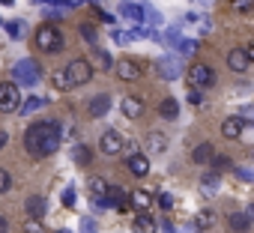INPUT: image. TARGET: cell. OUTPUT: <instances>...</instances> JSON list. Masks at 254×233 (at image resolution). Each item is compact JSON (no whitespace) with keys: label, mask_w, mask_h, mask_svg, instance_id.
Wrapping results in <instances>:
<instances>
[{"label":"cell","mask_w":254,"mask_h":233,"mask_svg":"<svg viewBox=\"0 0 254 233\" xmlns=\"http://www.w3.org/2000/svg\"><path fill=\"white\" fill-rule=\"evenodd\" d=\"M63 132L57 120H42V123H30L24 132V147L33 159H48L60 150Z\"/></svg>","instance_id":"6da1fadb"},{"label":"cell","mask_w":254,"mask_h":233,"mask_svg":"<svg viewBox=\"0 0 254 233\" xmlns=\"http://www.w3.org/2000/svg\"><path fill=\"white\" fill-rule=\"evenodd\" d=\"M63 30L60 27H54V24H42L39 30H36V48L39 51H45V54H57V51H63Z\"/></svg>","instance_id":"7a4b0ae2"},{"label":"cell","mask_w":254,"mask_h":233,"mask_svg":"<svg viewBox=\"0 0 254 233\" xmlns=\"http://www.w3.org/2000/svg\"><path fill=\"white\" fill-rule=\"evenodd\" d=\"M12 78H15V81H12L15 87H18V84H21V87H33V84L42 78V69H39L36 60H18V63L12 66Z\"/></svg>","instance_id":"3957f363"},{"label":"cell","mask_w":254,"mask_h":233,"mask_svg":"<svg viewBox=\"0 0 254 233\" xmlns=\"http://www.w3.org/2000/svg\"><path fill=\"white\" fill-rule=\"evenodd\" d=\"M215 81H218V75H215L212 66H206V63H191L189 66V84H191V90H209V87H215Z\"/></svg>","instance_id":"277c9868"},{"label":"cell","mask_w":254,"mask_h":233,"mask_svg":"<svg viewBox=\"0 0 254 233\" xmlns=\"http://www.w3.org/2000/svg\"><path fill=\"white\" fill-rule=\"evenodd\" d=\"M63 72H66V78H69V84H72V90H75V87H81V84H87V81L93 78V63L84 60V57H78V60H72Z\"/></svg>","instance_id":"5b68a950"},{"label":"cell","mask_w":254,"mask_h":233,"mask_svg":"<svg viewBox=\"0 0 254 233\" xmlns=\"http://www.w3.org/2000/svg\"><path fill=\"white\" fill-rule=\"evenodd\" d=\"M21 108V93L12 81H3L0 84V114H18Z\"/></svg>","instance_id":"8992f818"},{"label":"cell","mask_w":254,"mask_h":233,"mask_svg":"<svg viewBox=\"0 0 254 233\" xmlns=\"http://www.w3.org/2000/svg\"><path fill=\"white\" fill-rule=\"evenodd\" d=\"M156 72H159V78H165V81H177V78L183 75V63L177 60V54H165V57L156 63Z\"/></svg>","instance_id":"52a82bcc"},{"label":"cell","mask_w":254,"mask_h":233,"mask_svg":"<svg viewBox=\"0 0 254 233\" xmlns=\"http://www.w3.org/2000/svg\"><path fill=\"white\" fill-rule=\"evenodd\" d=\"M123 144H126L123 135L114 132V129H111V132H102V138H99V150H102L105 156H111V159H117V156L123 153Z\"/></svg>","instance_id":"ba28073f"},{"label":"cell","mask_w":254,"mask_h":233,"mask_svg":"<svg viewBox=\"0 0 254 233\" xmlns=\"http://www.w3.org/2000/svg\"><path fill=\"white\" fill-rule=\"evenodd\" d=\"M114 72H117L120 81H138V78H141V66H138L135 60H129V57L117 60V63H114Z\"/></svg>","instance_id":"9c48e42d"},{"label":"cell","mask_w":254,"mask_h":233,"mask_svg":"<svg viewBox=\"0 0 254 233\" xmlns=\"http://www.w3.org/2000/svg\"><path fill=\"white\" fill-rule=\"evenodd\" d=\"M245 120L242 116H227V120L221 123V135L227 138V141H236V138H242V132H245Z\"/></svg>","instance_id":"30bf717a"},{"label":"cell","mask_w":254,"mask_h":233,"mask_svg":"<svg viewBox=\"0 0 254 233\" xmlns=\"http://www.w3.org/2000/svg\"><path fill=\"white\" fill-rule=\"evenodd\" d=\"M227 66H230L233 72H239V75H242V72H248V69H251V57L245 54V48H233V51L227 54Z\"/></svg>","instance_id":"8fae6325"},{"label":"cell","mask_w":254,"mask_h":233,"mask_svg":"<svg viewBox=\"0 0 254 233\" xmlns=\"http://www.w3.org/2000/svg\"><path fill=\"white\" fill-rule=\"evenodd\" d=\"M132 230H135V233H156V230H159V221H156L150 212H138L135 221H132Z\"/></svg>","instance_id":"7c38bea8"},{"label":"cell","mask_w":254,"mask_h":233,"mask_svg":"<svg viewBox=\"0 0 254 233\" xmlns=\"http://www.w3.org/2000/svg\"><path fill=\"white\" fill-rule=\"evenodd\" d=\"M126 203H129V206H135L138 212H147V209L153 206V197H150V191L138 188V191H132V194H126Z\"/></svg>","instance_id":"4fadbf2b"},{"label":"cell","mask_w":254,"mask_h":233,"mask_svg":"<svg viewBox=\"0 0 254 233\" xmlns=\"http://www.w3.org/2000/svg\"><path fill=\"white\" fill-rule=\"evenodd\" d=\"M120 15L132 24H141L144 21V3H120Z\"/></svg>","instance_id":"5bb4252c"},{"label":"cell","mask_w":254,"mask_h":233,"mask_svg":"<svg viewBox=\"0 0 254 233\" xmlns=\"http://www.w3.org/2000/svg\"><path fill=\"white\" fill-rule=\"evenodd\" d=\"M126 165H129V171H132L135 176H147V174H150V159H147L144 153L129 156V162H126Z\"/></svg>","instance_id":"9a60e30c"},{"label":"cell","mask_w":254,"mask_h":233,"mask_svg":"<svg viewBox=\"0 0 254 233\" xmlns=\"http://www.w3.org/2000/svg\"><path fill=\"white\" fill-rule=\"evenodd\" d=\"M108 111H111V96H108V93H99V96L90 102V108H87L90 116H105Z\"/></svg>","instance_id":"2e32d148"},{"label":"cell","mask_w":254,"mask_h":233,"mask_svg":"<svg viewBox=\"0 0 254 233\" xmlns=\"http://www.w3.org/2000/svg\"><path fill=\"white\" fill-rule=\"evenodd\" d=\"M24 209H27V215H30L33 221H42V215H45V197L30 194V197H27V203H24Z\"/></svg>","instance_id":"e0dca14e"},{"label":"cell","mask_w":254,"mask_h":233,"mask_svg":"<svg viewBox=\"0 0 254 233\" xmlns=\"http://www.w3.org/2000/svg\"><path fill=\"white\" fill-rule=\"evenodd\" d=\"M120 108H123V114L129 116V120H138V116L144 114V102H141V99H135V96H126Z\"/></svg>","instance_id":"ac0fdd59"},{"label":"cell","mask_w":254,"mask_h":233,"mask_svg":"<svg viewBox=\"0 0 254 233\" xmlns=\"http://www.w3.org/2000/svg\"><path fill=\"white\" fill-rule=\"evenodd\" d=\"M227 224H230V230H236V233H248V227H251V215H248V212H230Z\"/></svg>","instance_id":"d6986e66"},{"label":"cell","mask_w":254,"mask_h":233,"mask_svg":"<svg viewBox=\"0 0 254 233\" xmlns=\"http://www.w3.org/2000/svg\"><path fill=\"white\" fill-rule=\"evenodd\" d=\"M212 153H215L212 144H197L194 153H191V162H194V165H206V162L212 159Z\"/></svg>","instance_id":"ffe728a7"},{"label":"cell","mask_w":254,"mask_h":233,"mask_svg":"<svg viewBox=\"0 0 254 233\" xmlns=\"http://www.w3.org/2000/svg\"><path fill=\"white\" fill-rule=\"evenodd\" d=\"M159 114L165 116V120H177V114H180V102H177V99H162V102H159Z\"/></svg>","instance_id":"44dd1931"},{"label":"cell","mask_w":254,"mask_h":233,"mask_svg":"<svg viewBox=\"0 0 254 233\" xmlns=\"http://www.w3.org/2000/svg\"><path fill=\"white\" fill-rule=\"evenodd\" d=\"M147 147H150L153 153H165V150H168V138H165L162 132H150V135H147Z\"/></svg>","instance_id":"7402d4cb"},{"label":"cell","mask_w":254,"mask_h":233,"mask_svg":"<svg viewBox=\"0 0 254 233\" xmlns=\"http://www.w3.org/2000/svg\"><path fill=\"white\" fill-rule=\"evenodd\" d=\"M87 188H90V194H93L96 200H102V197H105V191H108V182H105L102 176H90Z\"/></svg>","instance_id":"603a6c76"},{"label":"cell","mask_w":254,"mask_h":233,"mask_svg":"<svg viewBox=\"0 0 254 233\" xmlns=\"http://www.w3.org/2000/svg\"><path fill=\"white\" fill-rule=\"evenodd\" d=\"M215 188H218V174H203L200 176V191L203 194H215Z\"/></svg>","instance_id":"cb8c5ba5"},{"label":"cell","mask_w":254,"mask_h":233,"mask_svg":"<svg viewBox=\"0 0 254 233\" xmlns=\"http://www.w3.org/2000/svg\"><path fill=\"white\" fill-rule=\"evenodd\" d=\"M93 63H96L99 69H105V72H111V66H114V60H111L108 51H93Z\"/></svg>","instance_id":"d4e9b609"},{"label":"cell","mask_w":254,"mask_h":233,"mask_svg":"<svg viewBox=\"0 0 254 233\" xmlns=\"http://www.w3.org/2000/svg\"><path fill=\"white\" fill-rule=\"evenodd\" d=\"M21 102H24V105L18 108V114H33L36 108H42V105H45V99H39V96H30V99H21Z\"/></svg>","instance_id":"484cf974"},{"label":"cell","mask_w":254,"mask_h":233,"mask_svg":"<svg viewBox=\"0 0 254 233\" xmlns=\"http://www.w3.org/2000/svg\"><path fill=\"white\" fill-rule=\"evenodd\" d=\"M24 30H27V24H24V21H9V24H6L9 39H24Z\"/></svg>","instance_id":"4316f807"},{"label":"cell","mask_w":254,"mask_h":233,"mask_svg":"<svg viewBox=\"0 0 254 233\" xmlns=\"http://www.w3.org/2000/svg\"><path fill=\"white\" fill-rule=\"evenodd\" d=\"M72 156H75V162H78V165H90V159H93V153H90V147H84V144H78Z\"/></svg>","instance_id":"83f0119b"},{"label":"cell","mask_w":254,"mask_h":233,"mask_svg":"<svg viewBox=\"0 0 254 233\" xmlns=\"http://www.w3.org/2000/svg\"><path fill=\"white\" fill-rule=\"evenodd\" d=\"M54 87L57 90H63V93H69L72 90V84H69V78H66V72L60 69V72H54Z\"/></svg>","instance_id":"f1b7e54d"},{"label":"cell","mask_w":254,"mask_h":233,"mask_svg":"<svg viewBox=\"0 0 254 233\" xmlns=\"http://www.w3.org/2000/svg\"><path fill=\"white\" fill-rule=\"evenodd\" d=\"M78 30H81V39H84V42L96 45V27H93V24H81Z\"/></svg>","instance_id":"f546056e"},{"label":"cell","mask_w":254,"mask_h":233,"mask_svg":"<svg viewBox=\"0 0 254 233\" xmlns=\"http://www.w3.org/2000/svg\"><path fill=\"white\" fill-rule=\"evenodd\" d=\"M9 188H12V174H9L6 168H0V194L9 191Z\"/></svg>","instance_id":"4dcf8cb0"},{"label":"cell","mask_w":254,"mask_h":233,"mask_svg":"<svg viewBox=\"0 0 254 233\" xmlns=\"http://www.w3.org/2000/svg\"><path fill=\"white\" fill-rule=\"evenodd\" d=\"M177 51H186V54H197V42H194V39H180V42H177Z\"/></svg>","instance_id":"1f68e13d"},{"label":"cell","mask_w":254,"mask_h":233,"mask_svg":"<svg viewBox=\"0 0 254 233\" xmlns=\"http://www.w3.org/2000/svg\"><path fill=\"white\" fill-rule=\"evenodd\" d=\"M197 224H200V227H212V224H215V212H212V209H203V212L197 215Z\"/></svg>","instance_id":"d6a6232c"},{"label":"cell","mask_w":254,"mask_h":233,"mask_svg":"<svg viewBox=\"0 0 254 233\" xmlns=\"http://www.w3.org/2000/svg\"><path fill=\"white\" fill-rule=\"evenodd\" d=\"M230 6H233L236 12H251V9H254V0H230Z\"/></svg>","instance_id":"836d02e7"},{"label":"cell","mask_w":254,"mask_h":233,"mask_svg":"<svg viewBox=\"0 0 254 233\" xmlns=\"http://www.w3.org/2000/svg\"><path fill=\"white\" fill-rule=\"evenodd\" d=\"M144 18H147L150 24H159V21H162V15H159L153 6H147V3H144Z\"/></svg>","instance_id":"e575fe53"},{"label":"cell","mask_w":254,"mask_h":233,"mask_svg":"<svg viewBox=\"0 0 254 233\" xmlns=\"http://www.w3.org/2000/svg\"><path fill=\"white\" fill-rule=\"evenodd\" d=\"M215 168H230V159L227 156H221V153H212V159H209Z\"/></svg>","instance_id":"d590c367"},{"label":"cell","mask_w":254,"mask_h":233,"mask_svg":"<svg viewBox=\"0 0 254 233\" xmlns=\"http://www.w3.org/2000/svg\"><path fill=\"white\" fill-rule=\"evenodd\" d=\"M24 233H45V227H42V221H33V218H30V221L24 224Z\"/></svg>","instance_id":"8d00e7d4"},{"label":"cell","mask_w":254,"mask_h":233,"mask_svg":"<svg viewBox=\"0 0 254 233\" xmlns=\"http://www.w3.org/2000/svg\"><path fill=\"white\" fill-rule=\"evenodd\" d=\"M189 105H194V108H200V105H203V96H200V90H189Z\"/></svg>","instance_id":"74e56055"},{"label":"cell","mask_w":254,"mask_h":233,"mask_svg":"<svg viewBox=\"0 0 254 233\" xmlns=\"http://www.w3.org/2000/svg\"><path fill=\"white\" fill-rule=\"evenodd\" d=\"M159 206H162V209H171V206H174V194L162 191V194H159Z\"/></svg>","instance_id":"f35d334b"},{"label":"cell","mask_w":254,"mask_h":233,"mask_svg":"<svg viewBox=\"0 0 254 233\" xmlns=\"http://www.w3.org/2000/svg\"><path fill=\"white\" fill-rule=\"evenodd\" d=\"M63 206H75V188H72V185L63 191Z\"/></svg>","instance_id":"ab89813d"},{"label":"cell","mask_w":254,"mask_h":233,"mask_svg":"<svg viewBox=\"0 0 254 233\" xmlns=\"http://www.w3.org/2000/svg\"><path fill=\"white\" fill-rule=\"evenodd\" d=\"M81 233H96V227H93V218H84V221H81Z\"/></svg>","instance_id":"60d3db41"},{"label":"cell","mask_w":254,"mask_h":233,"mask_svg":"<svg viewBox=\"0 0 254 233\" xmlns=\"http://www.w3.org/2000/svg\"><path fill=\"white\" fill-rule=\"evenodd\" d=\"M96 15H99L102 21H108V24H114V15H111V12H105V9H99V6H96Z\"/></svg>","instance_id":"b9f144b4"},{"label":"cell","mask_w":254,"mask_h":233,"mask_svg":"<svg viewBox=\"0 0 254 233\" xmlns=\"http://www.w3.org/2000/svg\"><path fill=\"white\" fill-rule=\"evenodd\" d=\"M236 174H239V179H242V182H251V179H254V176H251V171H248V168H239V171H236Z\"/></svg>","instance_id":"7bdbcfd3"},{"label":"cell","mask_w":254,"mask_h":233,"mask_svg":"<svg viewBox=\"0 0 254 233\" xmlns=\"http://www.w3.org/2000/svg\"><path fill=\"white\" fill-rule=\"evenodd\" d=\"M6 230H9V224H6V218H3V215H0V233H6Z\"/></svg>","instance_id":"ee69618b"},{"label":"cell","mask_w":254,"mask_h":233,"mask_svg":"<svg viewBox=\"0 0 254 233\" xmlns=\"http://www.w3.org/2000/svg\"><path fill=\"white\" fill-rule=\"evenodd\" d=\"M39 6H51V3H60V0H36Z\"/></svg>","instance_id":"f6af8a7d"},{"label":"cell","mask_w":254,"mask_h":233,"mask_svg":"<svg viewBox=\"0 0 254 233\" xmlns=\"http://www.w3.org/2000/svg\"><path fill=\"white\" fill-rule=\"evenodd\" d=\"M3 144H6V132H0V150H3Z\"/></svg>","instance_id":"bcb514c9"},{"label":"cell","mask_w":254,"mask_h":233,"mask_svg":"<svg viewBox=\"0 0 254 233\" xmlns=\"http://www.w3.org/2000/svg\"><path fill=\"white\" fill-rule=\"evenodd\" d=\"M0 3H12V0H0Z\"/></svg>","instance_id":"7dc6e473"},{"label":"cell","mask_w":254,"mask_h":233,"mask_svg":"<svg viewBox=\"0 0 254 233\" xmlns=\"http://www.w3.org/2000/svg\"><path fill=\"white\" fill-rule=\"evenodd\" d=\"M57 233H69V230H57Z\"/></svg>","instance_id":"c3c4849f"},{"label":"cell","mask_w":254,"mask_h":233,"mask_svg":"<svg viewBox=\"0 0 254 233\" xmlns=\"http://www.w3.org/2000/svg\"><path fill=\"white\" fill-rule=\"evenodd\" d=\"M90 3H96V0H90Z\"/></svg>","instance_id":"681fc988"}]
</instances>
